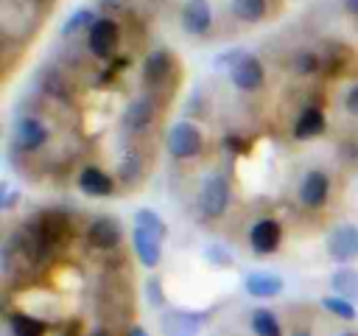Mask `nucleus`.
<instances>
[{
	"mask_svg": "<svg viewBox=\"0 0 358 336\" xmlns=\"http://www.w3.org/2000/svg\"><path fill=\"white\" fill-rule=\"evenodd\" d=\"M90 336H109V333H106V330H103V328H98V330H92V333H90Z\"/></svg>",
	"mask_w": 358,
	"mask_h": 336,
	"instance_id": "473e14b6",
	"label": "nucleus"
},
{
	"mask_svg": "<svg viewBox=\"0 0 358 336\" xmlns=\"http://www.w3.org/2000/svg\"><path fill=\"white\" fill-rule=\"evenodd\" d=\"M252 330H255V336H282V328H280L277 316L266 308H257L252 314Z\"/></svg>",
	"mask_w": 358,
	"mask_h": 336,
	"instance_id": "6ab92c4d",
	"label": "nucleus"
},
{
	"mask_svg": "<svg viewBox=\"0 0 358 336\" xmlns=\"http://www.w3.org/2000/svg\"><path fill=\"white\" fill-rule=\"evenodd\" d=\"M344 11H350L352 17H358V0H344Z\"/></svg>",
	"mask_w": 358,
	"mask_h": 336,
	"instance_id": "7c9ffc66",
	"label": "nucleus"
},
{
	"mask_svg": "<svg viewBox=\"0 0 358 336\" xmlns=\"http://www.w3.org/2000/svg\"><path fill=\"white\" fill-rule=\"evenodd\" d=\"M120 174H123V179H134V176L140 174V160H137V154L123 162V171H120Z\"/></svg>",
	"mask_w": 358,
	"mask_h": 336,
	"instance_id": "cd10ccee",
	"label": "nucleus"
},
{
	"mask_svg": "<svg viewBox=\"0 0 358 336\" xmlns=\"http://www.w3.org/2000/svg\"><path fill=\"white\" fill-rule=\"evenodd\" d=\"M322 305H324L330 314H336L338 319H347V322H352V319L358 316V314H355V305H352L350 300H344V297H336V294H333V297H324Z\"/></svg>",
	"mask_w": 358,
	"mask_h": 336,
	"instance_id": "5701e85b",
	"label": "nucleus"
},
{
	"mask_svg": "<svg viewBox=\"0 0 358 336\" xmlns=\"http://www.w3.org/2000/svg\"><path fill=\"white\" fill-rule=\"evenodd\" d=\"M201 322H204V316H199V314L171 311L162 319V330H165V336H196L199 328H201Z\"/></svg>",
	"mask_w": 358,
	"mask_h": 336,
	"instance_id": "ddd939ff",
	"label": "nucleus"
},
{
	"mask_svg": "<svg viewBox=\"0 0 358 336\" xmlns=\"http://www.w3.org/2000/svg\"><path fill=\"white\" fill-rule=\"evenodd\" d=\"M148 302H151V305H162V302H165L159 277H148Z\"/></svg>",
	"mask_w": 358,
	"mask_h": 336,
	"instance_id": "a878e982",
	"label": "nucleus"
},
{
	"mask_svg": "<svg viewBox=\"0 0 358 336\" xmlns=\"http://www.w3.org/2000/svg\"><path fill=\"white\" fill-rule=\"evenodd\" d=\"M134 224H137V227H143V230H148V232H154L157 238H165V232H168L165 221H162V218H159L154 210H137Z\"/></svg>",
	"mask_w": 358,
	"mask_h": 336,
	"instance_id": "4be33fe9",
	"label": "nucleus"
},
{
	"mask_svg": "<svg viewBox=\"0 0 358 336\" xmlns=\"http://www.w3.org/2000/svg\"><path fill=\"white\" fill-rule=\"evenodd\" d=\"M229 78H232V84H235L238 90L255 92V90L263 87V81H266V70H263V64H260L257 56L243 53V56L229 67Z\"/></svg>",
	"mask_w": 358,
	"mask_h": 336,
	"instance_id": "20e7f679",
	"label": "nucleus"
},
{
	"mask_svg": "<svg viewBox=\"0 0 358 336\" xmlns=\"http://www.w3.org/2000/svg\"><path fill=\"white\" fill-rule=\"evenodd\" d=\"M126 336H148V333H145V328L134 325V328H129V333H126Z\"/></svg>",
	"mask_w": 358,
	"mask_h": 336,
	"instance_id": "2f4dec72",
	"label": "nucleus"
},
{
	"mask_svg": "<svg viewBox=\"0 0 358 336\" xmlns=\"http://www.w3.org/2000/svg\"><path fill=\"white\" fill-rule=\"evenodd\" d=\"M330 193V179L324 171H308L299 185V199L305 207H322Z\"/></svg>",
	"mask_w": 358,
	"mask_h": 336,
	"instance_id": "6e6552de",
	"label": "nucleus"
},
{
	"mask_svg": "<svg viewBox=\"0 0 358 336\" xmlns=\"http://www.w3.org/2000/svg\"><path fill=\"white\" fill-rule=\"evenodd\" d=\"M213 25V8L207 0H187L182 6V28L193 36H204Z\"/></svg>",
	"mask_w": 358,
	"mask_h": 336,
	"instance_id": "0eeeda50",
	"label": "nucleus"
},
{
	"mask_svg": "<svg viewBox=\"0 0 358 336\" xmlns=\"http://www.w3.org/2000/svg\"><path fill=\"white\" fill-rule=\"evenodd\" d=\"M207 258L215 260V263H221V266H229L232 263V255L229 252H221L218 246H207Z\"/></svg>",
	"mask_w": 358,
	"mask_h": 336,
	"instance_id": "c85d7f7f",
	"label": "nucleus"
},
{
	"mask_svg": "<svg viewBox=\"0 0 358 336\" xmlns=\"http://www.w3.org/2000/svg\"><path fill=\"white\" fill-rule=\"evenodd\" d=\"M243 286H246V291H249L252 297H277L285 283H282V277L274 274V272H252V274H246Z\"/></svg>",
	"mask_w": 358,
	"mask_h": 336,
	"instance_id": "2eb2a0df",
	"label": "nucleus"
},
{
	"mask_svg": "<svg viewBox=\"0 0 358 336\" xmlns=\"http://www.w3.org/2000/svg\"><path fill=\"white\" fill-rule=\"evenodd\" d=\"M171 70H173V59H171V53L168 50H151L148 56H145V62H143V81L145 84H151V87H157V84H162L168 76H171Z\"/></svg>",
	"mask_w": 358,
	"mask_h": 336,
	"instance_id": "9b49d317",
	"label": "nucleus"
},
{
	"mask_svg": "<svg viewBox=\"0 0 358 336\" xmlns=\"http://www.w3.org/2000/svg\"><path fill=\"white\" fill-rule=\"evenodd\" d=\"M280 241H282V227H280V221H274V218H260V221H255L252 230H249V244H252V249H255L257 255H271V252H277V249H280Z\"/></svg>",
	"mask_w": 358,
	"mask_h": 336,
	"instance_id": "423d86ee",
	"label": "nucleus"
},
{
	"mask_svg": "<svg viewBox=\"0 0 358 336\" xmlns=\"http://www.w3.org/2000/svg\"><path fill=\"white\" fill-rule=\"evenodd\" d=\"M294 336H310V333H308V330H296Z\"/></svg>",
	"mask_w": 358,
	"mask_h": 336,
	"instance_id": "72a5a7b5",
	"label": "nucleus"
},
{
	"mask_svg": "<svg viewBox=\"0 0 358 336\" xmlns=\"http://www.w3.org/2000/svg\"><path fill=\"white\" fill-rule=\"evenodd\" d=\"M151 120H154V101H151V98H137V101H131L129 109H126V115H123L126 129H134V132L145 129Z\"/></svg>",
	"mask_w": 358,
	"mask_h": 336,
	"instance_id": "f3484780",
	"label": "nucleus"
},
{
	"mask_svg": "<svg viewBox=\"0 0 358 336\" xmlns=\"http://www.w3.org/2000/svg\"><path fill=\"white\" fill-rule=\"evenodd\" d=\"M232 14L243 22H257L266 17V0H232Z\"/></svg>",
	"mask_w": 358,
	"mask_h": 336,
	"instance_id": "aec40b11",
	"label": "nucleus"
},
{
	"mask_svg": "<svg viewBox=\"0 0 358 336\" xmlns=\"http://www.w3.org/2000/svg\"><path fill=\"white\" fill-rule=\"evenodd\" d=\"M201 213L207 218H218L224 216V210L229 207V182L221 176V174H213L207 176L204 188H201Z\"/></svg>",
	"mask_w": 358,
	"mask_h": 336,
	"instance_id": "7ed1b4c3",
	"label": "nucleus"
},
{
	"mask_svg": "<svg viewBox=\"0 0 358 336\" xmlns=\"http://www.w3.org/2000/svg\"><path fill=\"white\" fill-rule=\"evenodd\" d=\"M327 255L338 263L355 260L358 258V227L352 224H338L327 235Z\"/></svg>",
	"mask_w": 358,
	"mask_h": 336,
	"instance_id": "39448f33",
	"label": "nucleus"
},
{
	"mask_svg": "<svg viewBox=\"0 0 358 336\" xmlns=\"http://www.w3.org/2000/svg\"><path fill=\"white\" fill-rule=\"evenodd\" d=\"M95 20H98V17H95L92 11L81 8V11H76V14H73V17H70V20L64 22V34H76V31H78V28H84V25L90 28V25H92Z\"/></svg>",
	"mask_w": 358,
	"mask_h": 336,
	"instance_id": "393cba45",
	"label": "nucleus"
},
{
	"mask_svg": "<svg viewBox=\"0 0 358 336\" xmlns=\"http://www.w3.org/2000/svg\"><path fill=\"white\" fill-rule=\"evenodd\" d=\"M120 42V28L112 17H98L87 28V48L95 59H112Z\"/></svg>",
	"mask_w": 358,
	"mask_h": 336,
	"instance_id": "f257e3e1",
	"label": "nucleus"
},
{
	"mask_svg": "<svg viewBox=\"0 0 358 336\" xmlns=\"http://www.w3.org/2000/svg\"><path fill=\"white\" fill-rule=\"evenodd\" d=\"M87 241H90V246H95V249H112V246L120 244V224H117L115 218H109V216H101V218H95V221L90 224Z\"/></svg>",
	"mask_w": 358,
	"mask_h": 336,
	"instance_id": "1a4fd4ad",
	"label": "nucleus"
},
{
	"mask_svg": "<svg viewBox=\"0 0 358 336\" xmlns=\"http://www.w3.org/2000/svg\"><path fill=\"white\" fill-rule=\"evenodd\" d=\"M131 241H134V252H137L140 263L148 266V269H154V266L159 263V258H162V246H159L162 238H157L154 232H148V230H143V227L134 224V235H131Z\"/></svg>",
	"mask_w": 358,
	"mask_h": 336,
	"instance_id": "9d476101",
	"label": "nucleus"
},
{
	"mask_svg": "<svg viewBox=\"0 0 358 336\" xmlns=\"http://www.w3.org/2000/svg\"><path fill=\"white\" fill-rule=\"evenodd\" d=\"M78 188L87 193V196H109L115 190V179L109 174H103L101 168H84L81 176H78Z\"/></svg>",
	"mask_w": 358,
	"mask_h": 336,
	"instance_id": "dca6fc26",
	"label": "nucleus"
},
{
	"mask_svg": "<svg viewBox=\"0 0 358 336\" xmlns=\"http://www.w3.org/2000/svg\"><path fill=\"white\" fill-rule=\"evenodd\" d=\"M324 129H327L324 112H322L319 106H305V109L299 112L296 123H294V137H296V140H313V137H319Z\"/></svg>",
	"mask_w": 358,
	"mask_h": 336,
	"instance_id": "f8f14e48",
	"label": "nucleus"
},
{
	"mask_svg": "<svg viewBox=\"0 0 358 336\" xmlns=\"http://www.w3.org/2000/svg\"><path fill=\"white\" fill-rule=\"evenodd\" d=\"M204 140H201V132L199 126H193L190 120H179L171 126L168 132V151L179 160H187V157H196L201 151Z\"/></svg>",
	"mask_w": 358,
	"mask_h": 336,
	"instance_id": "f03ea898",
	"label": "nucleus"
},
{
	"mask_svg": "<svg viewBox=\"0 0 358 336\" xmlns=\"http://www.w3.org/2000/svg\"><path fill=\"white\" fill-rule=\"evenodd\" d=\"M224 146H227L229 151H235V154L246 151V143H243L241 137H235V134H227V137H224Z\"/></svg>",
	"mask_w": 358,
	"mask_h": 336,
	"instance_id": "c756f323",
	"label": "nucleus"
},
{
	"mask_svg": "<svg viewBox=\"0 0 358 336\" xmlns=\"http://www.w3.org/2000/svg\"><path fill=\"white\" fill-rule=\"evenodd\" d=\"M45 140H48V129H45L42 120H36V118H22V120L17 123V143H20V148L36 151V148L45 146Z\"/></svg>",
	"mask_w": 358,
	"mask_h": 336,
	"instance_id": "4468645a",
	"label": "nucleus"
},
{
	"mask_svg": "<svg viewBox=\"0 0 358 336\" xmlns=\"http://www.w3.org/2000/svg\"><path fill=\"white\" fill-rule=\"evenodd\" d=\"M344 106H347L350 115H358V84H352V87L347 90V95H344Z\"/></svg>",
	"mask_w": 358,
	"mask_h": 336,
	"instance_id": "bb28decb",
	"label": "nucleus"
},
{
	"mask_svg": "<svg viewBox=\"0 0 358 336\" xmlns=\"http://www.w3.org/2000/svg\"><path fill=\"white\" fill-rule=\"evenodd\" d=\"M330 288L336 291V297H344L350 302L358 300V272L355 269H338L330 277Z\"/></svg>",
	"mask_w": 358,
	"mask_h": 336,
	"instance_id": "a211bd4d",
	"label": "nucleus"
},
{
	"mask_svg": "<svg viewBox=\"0 0 358 336\" xmlns=\"http://www.w3.org/2000/svg\"><path fill=\"white\" fill-rule=\"evenodd\" d=\"M341 336H358V333H352V330H347V333H341Z\"/></svg>",
	"mask_w": 358,
	"mask_h": 336,
	"instance_id": "f704fd0d",
	"label": "nucleus"
},
{
	"mask_svg": "<svg viewBox=\"0 0 358 336\" xmlns=\"http://www.w3.org/2000/svg\"><path fill=\"white\" fill-rule=\"evenodd\" d=\"M319 67H322V59L313 50H302L294 56V73L296 76H313Z\"/></svg>",
	"mask_w": 358,
	"mask_h": 336,
	"instance_id": "b1692460",
	"label": "nucleus"
},
{
	"mask_svg": "<svg viewBox=\"0 0 358 336\" xmlns=\"http://www.w3.org/2000/svg\"><path fill=\"white\" fill-rule=\"evenodd\" d=\"M11 333L14 336H45V322L28 314H14L11 316Z\"/></svg>",
	"mask_w": 358,
	"mask_h": 336,
	"instance_id": "412c9836",
	"label": "nucleus"
}]
</instances>
